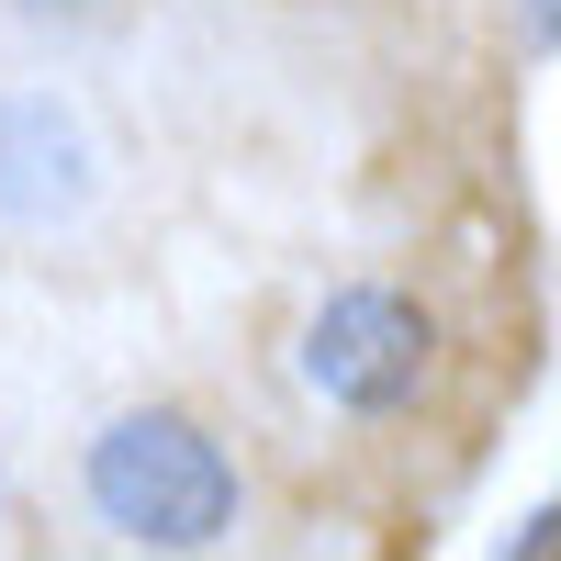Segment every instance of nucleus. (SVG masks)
I'll list each match as a JSON object with an SVG mask.
<instances>
[{
	"label": "nucleus",
	"instance_id": "nucleus-1",
	"mask_svg": "<svg viewBox=\"0 0 561 561\" xmlns=\"http://www.w3.org/2000/svg\"><path fill=\"white\" fill-rule=\"evenodd\" d=\"M90 505L135 550H214L237 528V460H225V438L203 415L135 404L90 438Z\"/></svg>",
	"mask_w": 561,
	"mask_h": 561
},
{
	"label": "nucleus",
	"instance_id": "nucleus-2",
	"mask_svg": "<svg viewBox=\"0 0 561 561\" xmlns=\"http://www.w3.org/2000/svg\"><path fill=\"white\" fill-rule=\"evenodd\" d=\"M293 359H304V382L337 415H404L438 382V314L415 293H393V280H337V293L304 314Z\"/></svg>",
	"mask_w": 561,
	"mask_h": 561
},
{
	"label": "nucleus",
	"instance_id": "nucleus-3",
	"mask_svg": "<svg viewBox=\"0 0 561 561\" xmlns=\"http://www.w3.org/2000/svg\"><path fill=\"white\" fill-rule=\"evenodd\" d=\"M90 203V135L57 90H12L0 102V214L23 225H57Z\"/></svg>",
	"mask_w": 561,
	"mask_h": 561
},
{
	"label": "nucleus",
	"instance_id": "nucleus-4",
	"mask_svg": "<svg viewBox=\"0 0 561 561\" xmlns=\"http://www.w3.org/2000/svg\"><path fill=\"white\" fill-rule=\"evenodd\" d=\"M505 561H561V505H539V517L505 539Z\"/></svg>",
	"mask_w": 561,
	"mask_h": 561
}]
</instances>
